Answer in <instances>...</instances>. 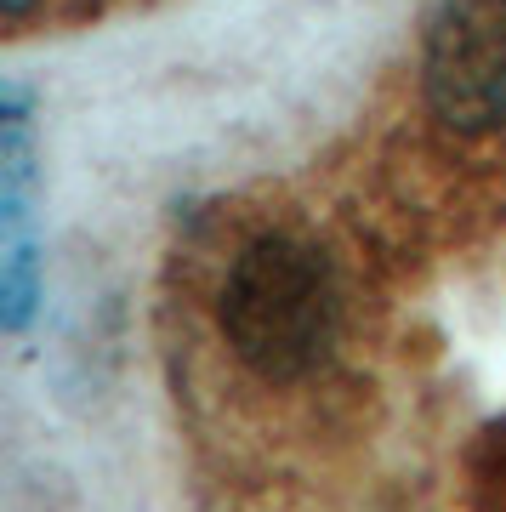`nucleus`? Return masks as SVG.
Listing matches in <instances>:
<instances>
[{
  "mask_svg": "<svg viewBox=\"0 0 506 512\" xmlns=\"http://www.w3.org/2000/svg\"><path fill=\"white\" fill-rule=\"evenodd\" d=\"M217 330L228 353L268 387H296L342 342V279L325 245L290 228L245 239L222 274Z\"/></svg>",
  "mask_w": 506,
  "mask_h": 512,
  "instance_id": "nucleus-1",
  "label": "nucleus"
},
{
  "mask_svg": "<svg viewBox=\"0 0 506 512\" xmlns=\"http://www.w3.org/2000/svg\"><path fill=\"white\" fill-rule=\"evenodd\" d=\"M421 109L455 143L506 131V0H433L421 29Z\"/></svg>",
  "mask_w": 506,
  "mask_h": 512,
  "instance_id": "nucleus-2",
  "label": "nucleus"
},
{
  "mask_svg": "<svg viewBox=\"0 0 506 512\" xmlns=\"http://www.w3.org/2000/svg\"><path fill=\"white\" fill-rule=\"evenodd\" d=\"M29 6H35V0H0V12H6V18H23Z\"/></svg>",
  "mask_w": 506,
  "mask_h": 512,
  "instance_id": "nucleus-3",
  "label": "nucleus"
}]
</instances>
